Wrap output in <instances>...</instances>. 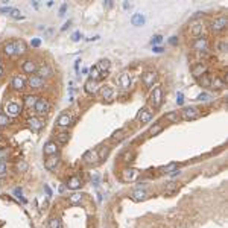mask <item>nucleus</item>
<instances>
[{"instance_id": "f257e3e1", "label": "nucleus", "mask_w": 228, "mask_h": 228, "mask_svg": "<svg viewBox=\"0 0 228 228\" xmlns=\"http://www.w3.org/2000/svg\"><path fill=\"white\" fill-rule=\"evenodd\" d=\"M151 103L154 105V108H160L161 103H163V88L161 85L154 87L151 91Z\"/></svg>"}, {"instance_id": "f03ea898", "label": "nucleus", "mask_w": 228, "mask_h": 228, "mask_svg": "<svg viewBox=\"0 0 228 228\" xmlns=\"http://www.w3.org/2000/svg\"><path fill=\"white\" fill-rule=\"evenodd\" d=\"M22 113V105L17 102H8L5 105V114L8 117H17Z\"/></svg>"}, {"instance_id": "7ed1b4c3", "label": "nucleus", "mask_w": 228, "mask_h": 228, "mask_svg": "<svg viewBox=\"0 0 228 228\" xmlns=\"http://www.w3.org/2000/svg\"><path fill=\"white\" fill-rule=\"evenodd\" d=\"M34 110L37 114H46L49 110H50V103H49V101L44 99V97H38L37 102H35V105H34Z\"/></svg>"}, {"instance_id": "20e7f679", "label": "nucleus", "mask_w": 228, "mask_h": 228, "mask_svg": "<svg viewBox=\"0 0 228 228\" xmlns=\"http://www.w3.org/2000/svg\"><path fill=\"white\" fill-rule=\"evenodd\" d=\"M181 114L184 120H195V119L199 117V110L196 107H186L181 111Z\"/></svg>"}, {"instance_id": "39448f33", "label": "nucleus", "mask_w": 228, "mask_h": 228, "mask_svg": "<svg viewBox=\"0 0 228 228\" xmlns=\"http://www.w3.org/2000/svg\"><path fill=\"white\" fill-rule=\"evenodd\" d=\"M44 84H46V79H43V78L38 76V75H31L29 79H27V85H29L31 88H34V90H38V88L44 87Z\"/></svg>"}, {"instance_id": "423d86ee", "label": "nucleus", "mask_w": 228, "mask_h": 228, "mask_svg": "<svg viewBox=\"0 0 228 228\" xmlns=\"http://www.w3.org/2000/svg\"><path fill=\"white\" fill-rule=\"evenodd\" d=\"M227 17L225 15H222V17H217V18H215L213 20V23H211V31L213 32H221V31H224L225 27H227Z\"/></svg>"}, {"instance_id": "0eeeda50", "label": "nucleus", "mask_w": 228, "mask_h": 228, "mask_svg": "<svg viewBox=\"0 0 228 228\" xmlns=\"http://www.w3.org/2000/svg\"><path fill=\"white\" fill-rule=\"evenodd\" d=\"M72 123H73V117L70 113H61L57 119V125L59 128H68Z\"/></svg>"}, {"instance_id": "6e6552de", "label": "nucleus", "mask_w": 228, "mask_h": 228, "mask_svg": "<svg viewBox=\"0 0 228 228\" xmlns=\"http://www.w3.org/2000/svg\"><path fill=\"white\" fill-rule=\"evenodd\" d=\"M82 160L87 163V164H97L99 163V155H97V151H87L84 155H82Z\"/></svg>"}, {"instance_id": "1a4fd4ad", "label": "nucleus", "mask_w": 228, "mask_h": 228, "mask_svg": "<svg viewBox=\"0 0 228 228\" xmlns=\"http://www.w3.org/2000/svg\"><path fill=\"white\" fill-rule=\"evenodd\" d=\"M141 81H143V84H145L146 87H152L154 82L157 81V72H152V70L145 72V73L141 75Z\"/></svg>"}, {"instance_id": "9d476101", "label": "nucleus", "mask_w": 228, "mask_h": 228, "mask_svg": "<svg viewBox=\"0 0 228 228\" xmlns=\"http://www.w3.org/2000/svg\"><path fill=\"white\" fill-rule=\"evenodd\" d=\"M152 116H154L152 110H151L149 107H145V108L140 110V113H138V116H137V119H138L141 123H148L149 120L152 119Z\"/></svg>"}, {"instance_id": "9b49d317", "label": "nucleus", "mask_w": 228, "mask_h": 228, "mask_svg": "<svg viewBox=\"0 0 228 228\" xmlns=\"http://www.w3.org/2000/svg\"><path fill=\"white\" fill-rule=\"evenodd\" d=\"M37 75L41 76L43 79H46V78L53 76V70H52V67L49 64H43V66H40V67L37 68Z\"/></svg>"}, {"instance_id": "f8f14e48", "label": "nucleus", "mask_w": 228, "mask_h": 228, "mask_svg": "<svg viewBox=\"0 0 228 228\" xmlns=\"http://www.w3.org/2000/svg\"><path fill=\"white\" fill-rule=\"evenodd\" d=\"M11 87L14 88V90L17 91H22L24 87H26V79L23 78V76H20V75H17V76H14L11 81Z\"/></svg>"}, {"instance_id": "ddd939ff", "label": "nucleus", "mask_w": 228, "mask_h": 228, "mask_svg": "<svg viewBox=\"0 0 228 228\" xmlns=\"http://www.w3.org/2000/svg\"><path fill=\"white\" fill-rule=\"evenodd\" d=\"M137 176H138V171H137V169H132V167H128V169H125V171L122 172V180L126 182L134 181Z\"/></svg>"}, {"instance_id": "4468645a", "label": "nucleus", "mask_w": 228, "mask_h": 228, "mask_svg": "<svg viewBox=\"0 0 228 228\" xmlns=\"http://www.w3.org/2000/svg\"><path fill=\"white\" fill-rule=\"evenodd\" d=\"M37 64H35V61L32 59H26L24 62H23L22 66V70L24 73H27V75H35V72H37Z\"/></svg>"}, {"instance_id": "2eb2a0df", "label": "nucleus", "mask_w": 228, "mask_h": 228, "mask_svg": "<svg viewBox=\"0 0 228 228\" xmlns=\"http://www.w3.org/2000/svg\"><path fill=\"white\" fill-rule=\"evenodd\" d=\"M43 152H44V155H47V157L58 154L57 143H55V141H46V143H44V148H43Z\"/></svg>"}, {"instance_id": "dca6fc26", "label": "nucleus", "mask_w": 228, "mask_h": 228, "mask_svg": "<svg viewBox=\"0 0 228 228\" xmlns=\"http://www.w3.org/2000/svg\"><path fill=\"white\" fill-rule=\"evenodd\" d=\"M27 125H29V128H31L34 132H38V131L43 128V120L38 119V117H29V119H27Z\"/></svg>"}, {"instance_id": "f3484780", "label": "nucleus", "mask_w": 228, "mask_h": 228, "mask_svg": "<svg viewBox=\"0 0 228 228\" xmlns=\"http://www.w3.org/2000/svg\"><path fill=\"white\" fill-rule=\"evenodd\" d=\"M193 47L196 52H202V50H207V38L205 37H196L195 38Z\"/></svg>"}, {"instance_id": "a211bd4d", "label": "nucleus", "mask_w": 228, "mask_h": 228, "mask_svg": "<svg viewBox=\"0 0 228 228\" xmlns=\"http://www.w3.org/2000/svg\"><path fill=\"white\" fill-rule=\"evenodd\" d=\"M110 66H111V62H110L108 59H101V61L97 62L96 68L101 72V76H107V73H108V70H110Z\"/></svg>"}, {"instance_id": "6ab92c4d", "label": "nucleus", "mask_w": 228, "mask_h": 228, "mask_svg": "<svg viewBox=\"0 0 228 228\" xmlns=\"http://www.w3.org/2000/svg\"><path fill=\"white\" fill-rule=\"evenodd\" d=\"M58 163H59V155L58 154H55V155H50V157H47V160H46V167L49 169V171H53L55 167L58 166Z\"/></svg>"}, {"instance_id": "aec40b11", "label": "nucleus", "mask_w": 228, "mask_h": 228, "mask_svg": "<svg viewBox=\"0 0 228 228\" xmlns=\"http://www.w3.org/2000/svg\"><path fill=\"white\" fill-rule=\"evenodd\" d=\"M205 73H207V66L202 64V62H199V64L193 66V68H192V75H193L195 78H201V76L205 75Z\"/></svg>"}, {"instance_id": "412c9836", "label": "nucleus", "mask_w": 228, "mask_h": 228, "mask_svg": "<svg viewBox=\"0 0 228 228\" xmlns=\"http://www.w3.org/2000/svg\"><path fill=\"white\" fill-rule=\"evenodd\" d=\"M3 53L6 57H14L15 55V41H8L3 44Z\"/></svg>"}, {"instance_id": "4be33fe9", "label": "nucleus", "mask_w": 228, "mask_h": 228, "mask_svg": "<svg viewBox=\"0 0 228 228\" xmlns=\"http://www.w3.org/2000/svg\"><path fill=\"white\" fill-rule=\"evenodd\" d=\"M119 84H120V87L122 88H129L131 87V76H129V73H122L120 76H119Z\"/></svg>"}, {"instance_id": "5701e85b", "label": "nucleus", "mask_w": 228, "mask_h": 228, "mask_svg": "<svg viewBox=\"0 0 228 228\" xmlns=\"http://www.w3.org/2000/svg\"><path fill=\"white\" fill-rule=\"evenodd\" d=\"M84 88H85V91H87V93H90V94H94V93L97 91V82L88 78V79L85 81V84H84Z\"/></svg>"}, {"instance_id": "b1692460", "label": "nucleus", "mask_w": 228, "mask_h": 228, "mask_svg": "<svg viewBox=\"0 0 228 228\" xmlns=\"http://www.w3.org/2000/svg\"><path fill=\"white\" fill-rule=\"evenodd\" d=\"M113 94H114V90L111 85H103V87H101V96H102L103 99L110 101L113 97Z\"/></svg>"}, {"instance_id": "393cba45", "label": "nucleus", "mask_w": 228, "mask_h": 228, "mask_svg": "<svg viewBox=\"0 0 228 228\" xmlns=\"http://www.w3.org/2000/svg\"><path fill=\"white\" fill-rule=\"evenodd\" d=\"M131 23H132L134 26H143V24L146 23V18H145L143 14L137 12V14H134V15L131 17Z\"/></svg>"}, {"instance_id": "a878e982", "label": "nucleus", "mask_w": 228, "mask_h": 228, "mask_svg": "<svg viewBox=\"0 0 228 228\" xmlns=\"http://www.w3.org/2000/svg\"><path fill=\"white\" fill-rule=\"evenodd\" d=\"M26 52H27L26 43L23 40H17L15 41V55H24Z\"/></svg>"}, {"instance_id": "bb28decb", "label": "nucleus", "mask_w": 228, "mask_h": 228, "mask_svg": "<svg viewBox=\"0 0 228 228\" xmlns=\"http://www.w3.org/2000/svg\"><path fill=\"white\" fill-rule=\"evenodd\" d=\"M81 186H82V181H81L78 176H72V178L67 181V187L72 189V190H78Z\"/></svg>"}, {"instance_id": "cd10ccee", "label": "nucleus", "mask_w": 228, "mask_h": 228, "mask_svg": "<svg viewBox=\"0 0 228 228\" xmlns=\"http://www.w3.org/2000/svg\"><path fill=\"white\" fill-rule=\"evenodd\" d=\"M193 26H190V32L193 37H201V32H202V22H193L192 23Z\"/></svg>"}, {"instance_id": "c85d7f7f", "label": "nucleus", "mask_w": 228, "mask_h": 228, "mask_svg": "<svg viewBox=\"0 0 228 228\" xmlns=\"http://www.w3.org/2000/svg\"><path fill=\"white\" fill-rule=\"evenodd\" d=\"M131 198L134 199V201H141V199H145L146 198V190L145 189H136L132 193H131Z\"/></svg>"}, {"instance_id": "c756f323", "label": "nucleus", "mask_w": 228, "mask_h": 228, "mask_svg": "<svg viewBox=\"0 0 228 228\" xmlns=\"http://www.w3.org/2000/svg\"><path fill=\"white\" fill-rule=\"evenodd\" d=\"M123 138H125V129H117V131H114L113 136H111V140L116 141V143L122 141Z\"/></svg>"}, {"instance_id": "7c9ffc66", "label": "nucleus", "mask_w": 228, "mask_h": 228, "mask_svg": "<svg viewBox=\"0 0 228 228\" xmlns=\"http://www.w3.org/2000/svg\"><path fill=\"white\" fill-rule=\"evenodd\" d=\"M57 140L61 143V145H66L68 143V140H70V134L68 132H57Z\"/></svg>"}, {"instance_id": "2f4dec72", "label": "nucleus", "mask_w": 228, "mask_h": 228, "mask_svg": "<svg viewBox=\"0 0 228 228\" xmlns=\"http://www.w3.org/2000/svg\"><path fill=\"white\" fill-rule=\"evenodd\" d=\"M82 198H84V195L82 193L75 192V193H72L70 196H68V201H70V204H79L81 201H82Z\"/></svg>"}, {"instance_id": "473e14b6", "label": "nucleus", "mask_w": 228, "mask_h": 228, "mask_svg": "<svg viewBox=\"0 0 228 228\" xmlns=\"http://www.w3.org/2000/svg\"><path fill=\"white\" fill-rule=\"evenodd\" d=\"M47 227L49 228H62V222H61L59 217H52V219H49Z\"/></svg>"}, {"instance_id": "72a5a7b5", "label": "nucleus", "mask_w": 228, "mask_h": 228, "mask_svg": "<svg viewBox=\"0 0 228 228\" xmlns=\"http://www.w3.org/2000/svg\"><path fill=\"white\" fill-rule=\"evenodd\" d=\"M210 87H216V88H225L227 85H225V82L221 79V78H213L211 79V82H210Z\"/></svg>"}, {"instance_id": "f704fd0d", "label": "nucleus", "mask_w": 228, "mask_h": 228, "mask_svg": "<svg viewBox=\"0 0 228 228\" xmlns=\"http://www.w3.org/2000/svg\"><path fill=\"white\" fill-rule=\"evenodd\" d=\"M198 82H199L202 87H210L211 78H210V75H208V73H205V75H202L201 78H198Z\"/></svg>"}, {"instance_id": "c9c22d12", "label": "nucleus", "mask_w": 228, "mask_h": 228, "mask_svg": "<svg viewBox=\"0 0 228 228\" xmlns=\"http://www.w3.org/2000/svg\"><path fill=\"white\" fill-rule=\"evenodd\" d=\"M37 99H38V97L34 96V94H32V96H26V97H24V105H26L27 108H32L35 105V102H37Z\"/></svg>"}, {"instance_id": "e433bc0d", "label": "nucleus", "mask_w": 228, "mask_h": 228, "mask_svg": "<svg viewBox=\"0 0 228 228\" xmlns=\"http://www.w3.org/2000/svg\"><path fill=\"white\" fill-rule=\"evenodd\" d=\"M161 131H163V126L160 125V123H155L154 126H151V128H149L148 134H149V136H157V134H160Z\"/></svg>"}, {"instance_id": "4c0bfd02", "label": "nucleus", "mask_w": 228, "mask_h": 228, "mask_svg": "<svg viewBox=\"0 0 228 228\" xmlns=\"http://www.w3.org/2000/svg\"><path fill=\"white\" fill-rule=\"evenodd\" d=\"M90 79L96 81V82H97V81L101 79V72H99V70L96 68V66L90 68Z\"/></svg>"}, {"instance_id": "58836bf2", "label": "nucleus", "mask_w": 228, "mask_h": 228, "mask_svg": "<svg viewBox=\"0 0 228 228\" xmlns=\"http://www.w3.org/2000/svg\"><path fill=\"white\" fill-rule=\"evenodd\" d=\"M15 169L18 172H26L27 171V163L24 161V160H20V161H17V164H15Z\"/></svg>"}, {"instance_id": "ea45409f", "label": "nucleus", "mask_w": 228, "mask_h": 228, "mask_svg": "<svg viewBox=\"0 0 228 228\" xmlns=\"http://www.w3.org/2000/svg\"><path fill=\"white\" fill-rule=\"evenodd\" d=\"M166 120H171V122H178V120H180L178 111H172V113L166 114Z\"/></svg>"}, {"instance_id": "a19ab883", "label": "nucleus", "mask_w": 228, "mask_h": 228, "mask_svg": "<svg viewBox=\"0 0 228 228\" xmlns=\"http://www.w3.org/2000/svg\"><path fill=\"white\" fill-rule=\"evenodd\" d=\"M9 15H11L12 18H15V20H22V18H23L20 9H17V8H12L11 12H9Z\"/></svg>"}, {"instance_id": "79ce46f5", "label": "nucleus", "mask_w": 228, "mask_h": 228, "mask_svg": "<svg viewBox=\"0 0 228 228\" xmlns=\"http://www.w3.org/2000/svg\"><path fill=\"white\" fill-rule=\"evenodd\" d=\"M9 125V117L5 113H0V126H8Z\"/></svg>"}, {"instance_id": "37998d69", "label": "nucleus", "mask_w": 228, "mask_h": 228, "mask_svg": "<svg viewBox=\"0 0 228 228\" xmlns=\"http://www.w3.org/2000/svg\"><path fill=\"white\" fill-rule=\"evenodd\" d=\"M6 172H8V164H6V161H5V160H0V176L6 175Z\"/></svg>"}, {"instance_id": "c03bdc74", "label": "nucleus", "mask_w": 228, "mask_h": 228, "mask_svg": "<svg viewBox=\"0 0 228 228\" xmlns=\"http://www.w3.org/2000/svg\"><path fill=\"white\" fill-rule=\"evenodd\" d=\"M176 182L175 181H171V182H167V186H166V193H172V192H175L176 190Z\"/></svg>"}, {"instance_id": "a18cd8bd", "label": "nucleus", "mask_w": 228, "mask_h": 228, "mask_svg": "<svg viewBox=\"0 0 228 228\" xmlns=\"http://www.w3.org/2000/svg\"><path fill=\"white\" fill-rule=\"evenodd\" d=\"M217 49H219V52H222V53H225L228 50V43H227V40H222L219 44H217Z\"/></svg>"}, {"instance_id": "49530a36", "label": "nucleus", "mask_w": 228, "mask_h": 228, "mask_svg": "<svg viewBox=\"0 0 228 228\" xmlns=\"http://www.w3.org/2000/svg\"><path fill=\"white\" fill-rule=\"evenodd\" d=\"M108 154H110V149L107 148V146H105V148H102V149H101V152H97V155H99V160L105 158Z\"/></svg>"}, {"instance_id": "de8ad7c7", "label": "nucleus", "mask_w": 228, "mask_h": 228, "mask_svg": "<svg viewBox=\"0 0 228 228\" xmlns=\"http://www.w3.org/2000/svg\"><path fill=\"white\" fill-rule=\"evenodd\" d=\"M161 41H163V37H161V35H154V37H152V40H151V43H152V46L160 44Z\"/></svg>"}, {"instance_id": "09e8293b", "label": "nucleus", "mask_w": 228, "mask_h": 228, "mask_svg": "<svg viewBox=\"0 0 228 228\" xmlns=\"http://www.w3.org/2000/svg\"><path fill=\"white\" fill-rule=\"evenodd\" d=\"M176 103H178V105H182V103H184V94H182V93H178V94H176Z\"/></svg>"}, {"instance_id": "8fccbe9b", "label": "nucleus", "mask_w": 228, "mask_h": 228, "mask_svg": "<svg viewBox=\"0 0 228 228\" xmlns=\"http://www.w3.org/2000/svg\"><path fill=\"white\" fill-rule=\"evenodd\" d=\"M163 171H164V173H171V171H175V164L172 163V164H169L167 167H164Z\"/></svg>"}, {"instance_id": "3c124183", "label": "nucleus", "mask_w": 228, "mask_h": 228, "mask_svg": "<svg viewBox=\"0 0 228 228\" xmlns=\"http://www.w3.org/2000/svg\"><path fill=\"white\" fill-rule=\"evenodd\" d=\"M79 38H81V32H79V31H76L75 34L72 35V40H73V41H79Z\"/></svg>"}, {"instance_id": "603ef678", "label": "nucleus", "mask_w": 228, "mask_h": 228, "mask_svg": "<svg viewBox=\"0 0 228 228\" xmlns=\"http://www.w3.org/2000/svg\"><path fill=\"white\" fill-rule=\"evenodd\" d=\"M208 99V94L207 93H201L199 96H198V101H207Z\"/></svg>"}, {"instance_id": "864d4df0", "label": "nucleus", "mask_w": 228, "mask_h": 228, "mask_svg": "<svg viewBox=\"0 0 228 228\" xmlns=\"http://www.w3.org/2000/svg\"><path fill=\"white\" fill-rule=\"evenodd\" d=\"M66 11H67V5L64 3V5H62V6L59 8V15L62 17V15H64V12H66Z\"/></svg>"}, {"instance_id": "5fc2aeb1", "label": "nucleus", "mask_w": 228, "mask_h": 228, "mask_svg": "<svg viewBox=\"0 0 228 228\" xmlns=\"http://www.w3.org/2000/svg\"><path fill=\"white\" fill-rule=\"evenodd\" d=\"M152 50H154V52H155V53H161V52H163V50H164V49H163V47H161V46H154V49H152Z\"/></svg>"}, {"instance_id": "6e6d98bb", "label": "nucleus", "mask_w": 228, "mask_h": 228, "mask_svg": "<svg viewBox=\"0 0 228 228\" xmlns=\"http://www.w3.org/2000/svg\"><path fill=\"white\" fill-rule=\"evenodd\" d=\"M40 44H41V40H40V38H35V40H32V46H34V47H38Z\"/></svg>"}, {"instance_id": "4d7b16f0", "label": "nucleus", "mask_w": 228, "mask_h": 228, "mask_svg": "<svg viewBox=\"0 0 228 228\" xmlns=\"http://www.w3.org/2000/svg\"><path fill=\"white\" fill-rule=\"evenodd\" d=\"M169 43H171L172 46H175L176 43H178V38H176V37H172L171 40H169Z\"/></svg>"}, {"instance_id": "13d9d810", "label": "nucleus", "mask_w": 228, "mask_h": 228, "mask_svg": "<svg viewBox=\"0 0 228 228\" xmlns=\"http://www.w3.org/2000/svg\"><path fill=\"white\" fill-rule=\"evenodd\" d=\"M11 9L12 8H9V6H5V8H0V12H8V14H9Z\"/></svg>"}, {"instance_id": "bf43d9fd", "label": "nucleus", "mask_w": 228, "mask_h": 228, "mask_svg": "<svg viewBox=\"0 0 228 228\" xmlns=\"http://www.w3.org/2000/svg\"><path fill=\"white\" fill-rule=\"evenodd\" d=\"M93 184H94V186H99V176H97V175L93 176Z\"/></svg>"}, {"instance_id": "052dcab7", "label": "nucleus", "mask_w": 228, "mask_h": 228, "mask_svg": "<svg viewBox=\"0 0 228 228\" xmlns=\"http://www.w3.org/2000/svg\"><path fill=\"white\" fill-rule=\"evenodd\" d=\"M70 23H72V22H70V20H68V22L66 23V24H64V26H62V27H61V31H66V29H67L68 26H70Z\"/></svg>"}, {"instance_id": "680f3d73", "label": "nucleus", "mask_w": 228, "mask_h": 228, "mask_svg": "<svg viewBox=\"0 0 228 228\" xmlns=\"http://www.w3.org/2000/svg\"><path fill=\"white\" fill-rule=\"evenodd\" d=\"M131 158H132V154H126L125 155V161H131Z\"/></svg>"}, {"instance_id": "e2e57ef3", "label": "nucleus", "mask_w": 228, "mask_h": 228, "mask_svg": "<svg viewBox=\"0 0 228 228\" xmlns=\"http://www.w3.org/2000/svg\"><path fill=\"white\" fill-rule=\"evenodd\" d=\"M105 5H107V8H111V6H113V2H111V0H108Z\"/></svg>"}, {"instance_id": "0e129e2a", "label": "nucleus", "mask_w": 228, "mask_h": 228, "mask_svg": "<svg viewBox=\"0 0 228 228\" xmlns=\"http://www.w3.org/2000/svg\"><path fill=\"white\" fill-rule=\"evenodd\" d=\"M129 6H131V5H129V3H128V2H125V3H123V8H125V9H128V8H129Z\"/></svg>"}, {"instance_id": "69168bd1", "label": "nucleus", "mask_w": 228, "mask_h": 228, "mask_svg": "<svg viewBox=\"0 0 228 228\" xmlns=\"http://www.w3.org/2000/svg\"><path fill=\"white\" fill-rule=\"evenodd\" d=\"M3 75H5V72H3V68L0 67V78H3Z\"/></svg>"}, {"instance_id": "338daca9", "label": "nucleus", "mask_w": 228, "mask_h": 228, "mask_svg": "<svg viewBox=\"0 0 228 228\" xmlns=\"http://www.w3.org/2000/svg\"><path fill=\"white\" fill-rule=\"evenodd\" d=\"M0 64H2V58H0ZM0 67H2V66H0Z\"/></svg>"}]
</instances>
